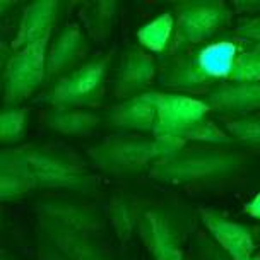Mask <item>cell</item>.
Returning a JSON list of instances; mask_svg holds the SVG:
<instances>
[{
	"instance_id": "obj_1",
	"label": "cell",
	"mask_w": 260,
	"mask_h": 260,
	"mask_svg": "<svg viewBox=\"0 0 260 260\" xmlns=\"http://www.w3.org/2000/svg\"><path fill=\"white\" fill-rule=\"evenodd\" d=\"M240 52L235 40L176 45L168 62L162 65L159 82L168 87L195 89L222 79H231Z\"/></svg>"
},
{
	"instance_id": "obj_2",
	"label": "cell",
	"mask_w": 260,
	"mask_h": 260,
	"mask_svg": "<svg viewBox=\"0 0 260 260\" xmlns=\"http://www.w3.org/2000/svg\"><path fill=\"white\" fill-rule=\"evenodd\" d=\"M183 142L168 137H156V141L139 137H118L106 141L92 152L96 159L110 168H139L152 159L162 161L173 156Z\"/></svg>"
},
{
	"instance_id": "obj_3",
	"label": "cell",
	"mask_w": 260,
	"mask_h": 260,
	"mask_svg": "<svg viewBox=\"0 0 260 260\" xmlns=\"http://www.w3.org/2000/svg\"><path fill=\"white\" fill-rule=\"evenodd\" d=\"M48 40L50 38H45L38 43L17 50L9 60L6 74H4L7 103L27 98L43 81Z\"/></svg>"
},
{
	"instance_id": "obj_4",
	"label": "cell",
	"mask_w": 260,
	"mask_h": 260,
	"mask_svg": "<svg viewBox=\"0 0 260 260\" xmlns=\"http://www.w3.org/2000/svg\"><path fill=\"white\" fill-rule=\"evenodd\" d=\"M105 71L106 60H96L74 69L71 74L58 79L50 94V103L60 110L91 103L103 86Z\"/></svg>"
},
{
	"instance_id": "obj_5",
	"label": "cell",
	"mask_w": 260,
	"mask_h": 260,
	"mask_svg": "<svg viewBox=\"0 0 260 260\" xmlns=\"http://www.w3.org/2000/svg\"><path fill=\"white\" fill-rule=\"evenodd\" d=\"M236 159L222 152H195L187 156H170L157 161L152 173L165 180H195L204 176L230 173L235 168Z\"/></svg>"
},
{
	"instance_id": "obj_6",
	"label": "cell",
	"mask_w": 260,
	"mask_h": 260,
	"mask_svg": "<svg viewBox=\"0 0 260 260\" xmlns=\"http://www.w3.org/2000/svg\"><path fill=\"white\" fill-rule=\"evenodd\" d=\"M207 111L209 105L204 101L193 100L190 96L161 92L157 123L154 128L156 137H168L176 141V137L187 128L204 122Z\"/></svg>"
},
{
	"instance_id": "obj_7",
	"label": "cell",
	"mask_w": 260,
	"mask_h": 260,
	"mask_svg": "<svg viewBox=\"0 0 260 260\" xmlns=\"http://www.w3.org/2000/svg\"><path fill=\"white\" fill-rule=\"evenodd\" d=\"M230 14L221 4H197L178 12L180 43L202 45L211 41L212 36L228 22Z\"/></svg>"
},
{
	"instance_id": "obj_8",
	"label": "cell",
	"mask_w": 260,
	"mask_h": 260,
	"mask_svg": "<svg viewBox=\"0 0 260 260\" xmlns=\"http://www.w3.org/2000/svg\"><path fill=\"white\" fill-rule=\"evenodd\" d=\"M161 92H142L132 96L125 103L115 106L110 113L113 125L130 130H154L157 123Z\"/></svg>"
},
{
	"instance_id": "obj_9",
	"label": "cell",
	"mask_w": 260,
	"mask_h": 260,
	"mask_svg": "<svg viewBox=\"0 0 260 260\" xmlns=\"http://www.w3.org/2000/svg\"><path fill=\"white\" fill-rule=\"evenodd\" d=\"M154 77V62L147 53L141 50H130L120 60L117 79H115V94L137 96L146 92L151 79Z\"/></svg>"
},
{
	"instance_id": "obj_10",
	"label": "cell",
	"mask_w": 260,
	"mask_h": 260,
	"mask_svg": "<svg viewBox=\"0 0 260 260\" xmlns=\"http://www.w3.org/2000/svg\"><path fill=\"white\" fill-rule=\"evenodd\" d=\"M209 108L228 113H250L260 110V82H231L209 92Z\"/></svg>"
},
{
	"instance_id": "obj_11",
	"label": "cell",
	"mask_w": 260,
	"mask_h": 260,
	"mask_svg": "<svg viewBox=\"0 0 260 260\" xmlns=\"http://www.w3.org/2000/svg\"><path fill=\"white\" fill-rule=\"evenodd\" d=\"M55 12H57V4L50 2V0L36 2L26 9L21 21V27L17 31V38L12 43L16 52L32 43H38L45 38H50Z\"/></svg>"
},
{
	"instance_id": "obj_12",
	"label": "cell",
	"mask_w": 260,
	"mask_h": 260,
	"mask_svg": "<svg viewBox=\"0 0 260 260\" xmlns=\"http://www.w3.org/2000/svg\"><path fill=\"white\" fill-rule=\"evenodd\" d=\"M86 52L84 38L81 36V31L76 26L65 27V29L57 36L53 41L50 58L46 62V72L50 76H57V74L67 72L77 65L79 60Z\"/></svg>"
},
{
	"instance_id": "obj_13",
	"label": "cell",
	"mask_w": 260,
	"mask_h": 260,
	"mask_svg": "<svg viewBox=\"0 0 260 260\" xmlns=\"http://www.w3.org/2000/svg\"><path fill=\"white\" fill-rule=\"evenodd\" d=\"M27 162H29V168L32 171V175L40 176L41 180L53 185L60 183H74L77 178V171L71 168L69 165H65L60 159L48 156H41V154H31L26 156Z\"/></svg>"
},
{
	"instance_id": "obj_14",
	"label": "cell",
	"mask_w": 260,
	"mask_h": 260,
	"mask_svg": "<svg viewBox=\"0 0 260 260\" xmlns=\"http://www.w3.org/2000/svg\"><path fill=\"white\" fill-rule=\"evenodd\" d=\"M173 27V16L171 14H162V16L156 17L154 21H151L149 24L142 26L137 32V38L144 48L151 50L154 53H161L165 52L170 43Z\"/></svg>"
},
{
	"instance_id": "obj_15",
	"label": "cell",
	"mask_w": 260,
	"mask_h": 260,
	"mask_svg": "<svg viewBox=\"0 0 260 260\" xmlns=\"http://www.w3.org/2000/svg\"><path fill=\"white\" fill-rule=\"evenodd\" d=\"M98 123L94 115L86 111H72L57 108L48 115V125L63 134H87Z\"/></svg>"
},
{
	"instance_id": "obj_16",
	"label": "cell",
	"mask_w": 260,
	"mask_h": 260,
	"mask_svg": "<svg viewBox=\"0 0 260 260\" xmlns=\"http://www.w3.org/2000/svg\"><path fill=\"white\" fill-rule=\"evenodd\" d=\"M231 82H260V45L253 43L247 50H241L236 60Z\"/></svg>"
},
{
	"instance_id": "obj_17",
	"label": "cell",
	"mask_w": 260,
	"mask_h": 260,
	"mask_svg": "<svg viewBox=\"0 0 260 260\" xmlns=\"http://www.w3.org/2000/svg\"><path fill=\"white\" fill-rule=\"evenodd\" d=\"M230 134L243 142L260 144V117H245L226 123Z\"/></svg>"
},
{
	"instance_id": "obj_18",
	"label": "cell",
	"mask_w": 260,
	"mask_h": 260,
	"mask_svg": "<svg viewBox=\"0 0 260 260\" xmlns=\"http://www.w3.org/2000/svg\"><path fill=\"white\" fill-rule=\"evenodd\" d=\"M24 130V113L22 111H6L0 118V137L4 142L17 141Z\"/></svg>"
},
{
	"instance_id": "obj_19",
	"label": "cell",
	"mask_w": 260,
	"mask_h": 260,
	"mask_svg": "<svg viewBox=\"0 0 260 260\" xmlns=\"http://www.w3.org/2000/svg\"><path fill=\"white\" fill-rule=\"evenodd\" d=\"M236 35L243 40H248L252 43H258L260 45V17L257 19H252L248 22H243L241 26L236 27Z\"/></svg>"
},
{
	"instance_id": "obj_20",
	"label": "cell",
	"mask_w": 260,
	"mask_h": 260,
	"mask_svg": "<svg viewBox=\"0 0 260 260\" xmlns=\"http://www.w3.org/2000/svg\"><path fill=\"white\" fill-rule=\"evenodd\" d=\"M247 211L255 217H260V193L253 199L252 202L247 204Z\"/></svg>"
}]
</instances>
